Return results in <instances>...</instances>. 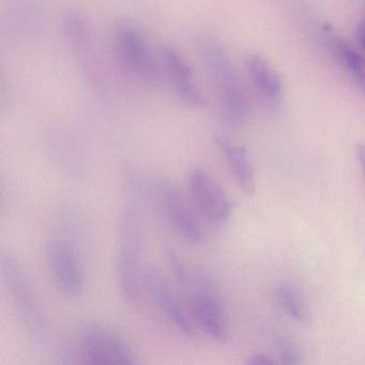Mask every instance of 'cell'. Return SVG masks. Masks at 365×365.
Returning <instances> with one entry per match:
<instances>
[{
	"label": "cell",
	"instance_id": "6da1fadb",
	"mask_svg": "<svg viewBox=\"0 0 365 365\" xmlns=\"http://www.w3.org/2000/svg\"><path fill=\"white\" fill-rule=\"evenodd\" d=\"M168 262L177 281L185 290L190 309L200 327L211 339L227 341L230 336L225 301L217 283L205 271L185 264L177 254H168Z\"/></svg>",
	"mask_w": 365,
	"mask_h": 365
},
{
	"label": "cell",
	"instance_id": "7a4b0ae2",
	"mask_svg": "<svg viewBox=\"0 0 365 365\" xmlns=\"http://www.w3.org/2000/svg\"><path fill=\"white\" fill-rule=\"evenodd\" d=\"M114 50L117 61L132 78L151 87L162 84L161 61H157L144 33L131 21L119 20L115 25Z\"/></svg>",
	"mask_w": 365,
	"mask_h": 365
},
{
	"label": "cell",
	"instance_id": "3957f363",
	"mask_svg": "<svg viewBox=\"0 0 365 365\" xmlns=\"http://www.w3.org/2000/svg\"><path fill=\"white\" fill-rule=\"evenodd\" d=\"M116 274L121 296L133 303L144 286L142 273V232L140 222L134 213L123 217L116 260Z\"/></svg>",
	"mask_w": 365,
	"mask_h": 365
},
{
	"label": "cell",
	"instance_id": "277c9868",
	"mask_svg": "<svg viewBox=\"0 0 365 365\" xmlns=\"http://www.w3.org/2000/svg\"><path fill=\"white\" fill-rule=\"evenodd\" d=\"M80 354L88 364L133 365L135 354L120 335L100 324H89L80 337Z\"/></svg>",
	"mask_w": 365,
	"mask_h": 365
},
{
	"label": "cell",
	"instance_id": "5b68a950",
	"mask_svg": "<svg viewBox=\"0 0 365 365\" xmlns=\"http://www.w3.org/2000/svg\"><path fill=\"white\" fill-rule=\"evenodd\" d=\"M48 270L55 287L68 298L80 296L84 289L82 262L71 242L55 238L46 247Z\"/></svg>",
	"mask_w": 365,
	"mask_h": 365
},
{
	"label": "cell",
	"instance_id": "8992f818",
	"mask_svg": "<svg viewBox=\"0 0 365 365\" xmlns=\"http://www.w3.org/2000/svg\"><path fill=\"white\" fill-rule=\"evenodd\" d=\"M1 270L6 285L25 326L34 336H41L46 322L24 271L16 259L8 255L1 256Z\"/></svg>",
	"mask_w": 365,
	"mask_h": 365
},
{
	"label": "cell",
	"instance_id": "52a82bcc",
	"mask_svg": "<svg viewBox=\"0 0 365 365\" xmlns=\"http://www.w3.org/2000/svg\"><path fill=\"white\" fill-rule=\"evenodd\" d=\"M144 286L158 309L177 330L187 336L196 333V322L189 304L173 289L168 277L157 269L144 273Z\"/></svg>",
	"mask_w": 365,
	"mask_h": 365
},
{
	"label": "cell",
	"instance_id": "ba28073f",
	"mask_svg": "<svg viewBox=\"0 0 365 365\" xmlns=\"http://www.w3.org/2000/svg\"><path fill=\"white\" fill-rule=\"evenodd\" d=\"M158 202L170 228L183 240L200 245L204 239L202 225L181 192L170 181H160L155 187Z\"/></svg>",
	"mask_w": 365,
	"mask_h": 365
},
{
	"label": "cell",
	"instance_id": "9c48e42d",
	"mask_svg": "<svg viewBox=\"0 0 365 365\" xmlns=\"http://www.w3.org/2000/svg\"><path fill=\"white\" fill-rule=\"evenodd\" d=\"M190 193L202 217L215 226L225 223L232 213V202L219 182L202 168L190 172Z\"/></svg>",
	"mask_w": 365,
	"mask_h": 365
},
{
	"label": "cell",
	"instance_id": "30bf717a",
	"mask_svg": "<svg viewBox=\"0 0 365 365\" xmlns=\"http://www.w3.org/2000/svg\"><path fill=\"white\" fill-rule=\"evenodd\" d=\"M164 76L168 78L177 97L191 108L206 106L207 100L194 80L193 71L185 57L176 48L166 46L160 55Z\"/></svg>",
	"mask_w": 365,
	"mask_h": 365
},
{
	"label": "cell",
	"instance_id": "8fae6325",
	"mask_svg": "<svg viewBox=\"0 0 365 365\" xmlns=\"http://www.w3.org/2000/svg\"><path fill=\"white\" fill-rule=\"evenodd\" d=\"M200 51L202 61L217 85L220 99L238 91V85L230 59L220 42L208 36L200 38Z\"/></svg>",
	"mask_w": 365,
	"mask_h": 365
},
{
	"label": "cell",
	"instance_id": "7c38bea8",
	"mask_svg": "<svg viewBox=\"0 0 365 365\" xmlns=\"http://www.w3.org/2000/svg\"><path fill=\"white\" fill-rule=\"evenodd\" d=\"M61 31L72 52L80 59L85 70L95 73L93 39L88 23L82 14L68 11L61 19Z\"/></svg>",
	"mask_w": 365,
	"mask_h": 365
},
{
	"label": "cell",
	"instance_id": "4fadbf2b",
	"mask_svg": "<svg viewBox=\"0 0 365 365\" xmlns=\"http://www.w3.org/2000/svg\"><path fill=\"white\" fill-rule=\"evenodd\" d=\"M217 143L225 158L228 168L232 170L237 182L241 189L247 194L255 191V177L253 168L250 163L247 151L242 147L237 146L224 140L223 138H217Z\"/></svg>",
	"mask_w": 365,
	"mask_h": 365
},
{
	"label": "cell",
	"instance_id": "5bb4252c",
	"mask_svg": "<svg viewBox=\"0 0 365 365\" xmlns=\"http://www.w3.org/2000/svg\"><path fill=\"white\" fill-rule=\"evenodd\" d=\"M247 69L258 91L267 97L275 98L281 93V78L264 57L256 54L249 55Z\"/></svg>",
	"mask_w": 365,
	"mask_h": 365
},
{
	"label": "cell",
	"instance_id": "9a60e30c",
	"mask_svg": "<svg viewBox=\"0 0 365 365\" xmlns=\"http://www.w3.org/2000/svg\"><path fill=\"white\" fill-rule=\"evenodd\" d=\"M277 300L286 314L296 322H309V309L296 287L288 282L281 283L277 289Z\"/></svg>",
	"mask_w": 365,
	"mask_h": 365
},
{
	"label": "cell",
	"instance_id": "2e32d148",
	"mask_svg": "<svg viewBox=\"0 0 365 365\" xmlns=\"http://www.w3.org/2000/svg\"><path fill=\"white\" fill-rule=\"evenodd\" d=\"M343 59L359 86L365 91V59L349 48L343 51Z\"/></svg>",
	"mask_w": 365,
	"mask_h": 365
},
{
	"label": "cell",
	"instance_id": "e0dca14e",
	"mask_svg": "<svg viewBox=\"0 0 365 365\" xmlns=\"http://www.w3.org/2000/svg\"><path fill=\"white\" fill-rule=\"evenodd\" d=\"M279 351L282 362L285 364H299L301 363L300 350L296 347L294 343L287 339H279Z\"/></svg>",
	"mask_w": 365,
	"mask_h": 365
},
{
	"label": "cell",
	"instance_id": "ac0fdd59",
	"mask_svg": "<svg viewBox=\"0 0 365 365\" xmlns=\"http://www.w3.org/2000/svg\"><path fill=\"white\" fill-rule=\"evenodd\" d=\"M247 363L251 365H270L277 364V361L274 360L272 356H267V354H254L250 356Z\"/></svg>",
	"mask_w": 365,
	"mask_h": 365
},
{
	"label": "cell",
	"instance_id": "d6986e66",
	"mask_svg": "<svg viewBox=\"0 0 365 365\" xmlns=\"http://www.w3.org/2000/svg\"><path fill=\"white\" fill-rule=\"evenodd\" d=\"M356 157H358L359 163L362 168L363 172L365 174V146L364 145H359L356 146Z\"/></svg>",
	"mask_w": 365,
	"mask_h": 365
},
{
	"label": "cell",
	"instance_id": "ffe728a7",
	"mask_svg": "<svg viewBox=\"0 0 365 365\" xmlns=\"http://www.w3.org/2000/svg\"><path fill=\"white\" fill-rule=\"evenodd\" d=\"M358 39L360 41L361 46L365 51V19L361 21L358 26Z\"/></svg>",
	"mask_w": 365,
	"mask_h": 365
}]
</instances>
